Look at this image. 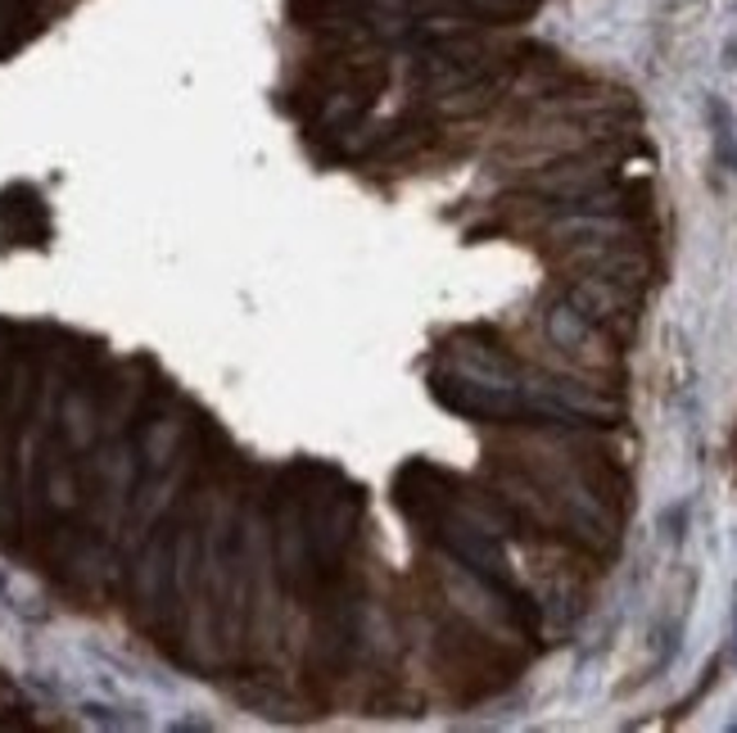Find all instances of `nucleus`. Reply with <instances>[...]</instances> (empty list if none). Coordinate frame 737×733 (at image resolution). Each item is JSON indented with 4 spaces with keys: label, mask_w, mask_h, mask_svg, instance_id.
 <instances>
[{
    "label": "nucleus",
    "mask_w": 737,
    "mask_h": 733,
    "mask_svg": "<svg viewBox=\"0 0 737 733\" xmlns=\"http://www.w3.org/2000/svg\"><path fill=\"white\" fill-rule=\"evenodd\" d=\"M561 299H566L571 309H579L597 331H606L611 339H629L633 326H638V290H629L620 281L579 272L575 281H566Z\"/></svg>",
    "instance_id": "obj_1"
},
{
    "label": "nucleus",
    "mask_w": 737,
    "mask_h": 733,
    "mask_svg": "<svg viewBox=\"0 0 737 733\" xmlns=\"http://www.w3.org/2000/svg\"><path fill=\"white\" fill-rule=\"evenodd\" d=\"M543 326H548V339L556 344V349H566L571 358H579V363H606V358H611V354H606V349H611V335H606V331H597L579 309H571L566 304V299H556V304H548L543 309Z\"/></svg>",
    "instance_id": "obj_2"
},
{
    "label": "nucleus",
    "mask_w": 737,
    "mask_h": 733,
    "mask_svg": "<svg viewBox=\"0 0 737 733\" xmlns=\"http://www.w3.org/2000/svg\"><path fill=\"white\" fill-rule=\"evenodd\" d=\"M706 114H711V137H715V159L728 168V172H737V132H733V118H728V109L719 105V100H711L706 105Z\"/></svg>",
    "instance_id": "obj_3"
},
{
    "label": "nucleus",
    "mask_w": 737,
    "mask_h": 733,
    "mask_svg": "<svg viewBox=\"0 0 737 733\" xmlns=\"http://www.w3.org/2000/svg\"><path fill=\"white\" fill-rule=\"evenodd\" d=\"M733 666H737V612H733Z\"/></svg>",
    "instance_id": "obj_4"
}]
</instances>
